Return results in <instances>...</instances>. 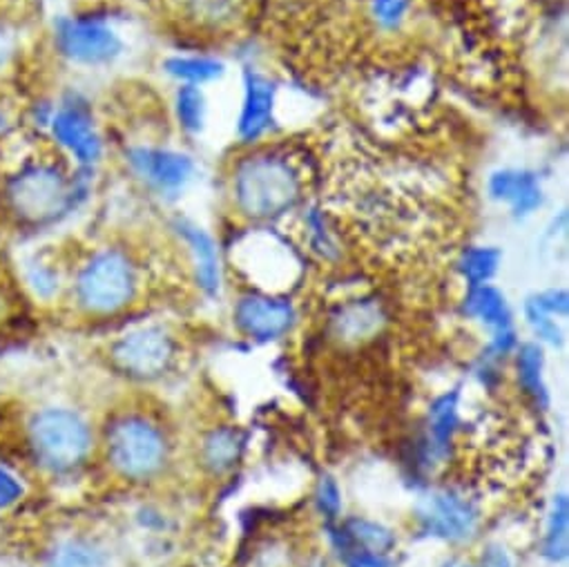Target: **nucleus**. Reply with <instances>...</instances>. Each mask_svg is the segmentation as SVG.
I'll return each mask as SVG.
<instances>
[{
	"instance_id": "f257e3e1",
	"label": "nucleus",
	"mask_w": 569,
	"mask_h": 567,
	"mask_svg": "<svg viewBox=\"0 0 569 567\" xmlns=\"http://www.w3.org/2000/svg\"><path fill=\"white\" fill-rule=\"evenodd\" d=\"M86 192V175H70L41 139L12 130L0 137V223L17 232L41 230L70 215Z\"/></svg>"
},
{
	"instance_id": "f03ea898",
	"label": "nucleus",
	"mask_w": 569,
	"mask_h": 567,
	"mask_svg": "<svg viewBox=\"0 0 569 567\" xmlns=\"http://www.w3.org/2000/svg\"><path fill=\"white\" fill-rule=\"evenodd\" d=\"M139 266L121 248H101L79 268L72 296L90 318H110L126 311L139 294Z\"/></svg>"
},
{
	"instance_id": "7ed1b4c3",
	"label": "nucleus",
	"mask_w": 569,
	"mask_h": 567,
	"mask_svg": "<svg viewBox=\"0 0 569 567\" xmlns=\"http://www.w3.org/2000/svg\"><path fill=\"white\" fill-rule=\"evenodd\" d=\"M234 199L241 212L252 219H277L302 199L305 181L298 168L279 155L246 159L234 172Z\"/></svg>"
},
{
	"instance_id": "20e7f679",
	"label": "nucleus",
	"mask_w": 569,
	"mask_h": 567,
	"mask_svg": "<svg viewBox=\"0 0 569 567\" xmlns=\"http://www.w3.org/2000/svg\"><path fill=\"white\" fill-rule=\"evenodd\" d=\"M106 458L114 474L143 483L157 478L170 458V442L159 422L146 414L128 411L106 429Z\"/></svg>"
},
{
	"instance_id": "39448f33",
	"label": "nucleus",
	"mask_w": 569,
	"mask_h": 567,
	"mask_svg": "<svg viewBox=\"0 0 569 567\" xmlns=\"http://www.w3.org/2000/svg\"><path fill=\"white\" fill-rule=\"evenodd\" d=\"M28 447L34 462L43 469L70 474L88 462L94 438L83 416L72 409L50 407L32 416L28 425Z\"/></svg>"
},
{
	"instance_id": "423d86ee",
	"label": "nucleus",
	"mask_w": 569,
	"mask_h": 567,
	"mask_svg": "<svg viewBox=\"0 0 569 567\" xmlns=\"http://www.w3.org/2000/svg\"><path fill=\"white\" fill-rule=\"evenodd\" d=\"M110 360L123 376L152 382L172 369L177 360V340L163 327H139L112 345Z\"/></svg>"
},
{
	"instance_id": "0eeeda50",
	"label": "nucleus",
	"mask_w": 569,
	"mask_h": 567,
	"mask_svg": "<svg viewBox=\"0 0 569 567\" xmlns=\"http://www.w3.org/2000/svg\"><path fill=\"white\" fill-rule=\"evenodd\" d=\"M420 531L447 543L469 540L480 525V511L471 498L456 489H436L416 507Z\"/></svg>"
},
{
	"instance_id": "6e6552de",
	"label": "nucleus",
	"mask_w": 569,
	"mask_h": 567,
	"mask_svg": "<svg viewBox=\"0 0 569 567\" xmlns=\"http://www.w3.org/2000/svg\"><path fill=\"white\" fill-rule=\"evenodd\" d=\"M54 43L66 59L88 68L112 63L123 50L119 34L94 17L61 19L54 28Z\"/></svg>"
},
{
	"instance_id": "1a4fd4ad",
	"label": "nucleus",
	"mask_w": 569,
	"mask_h": 567,
	"mask_svg": "<svg viewBox=\"0 0 569 567\" xmlns=\"http://www.w3.org/2000/svg\"><path fill=\"white\" fill-rule=\"evenodd\" d=\"M48 128L57 148L68 152L79 168H92L101 159L103 143L92 110L81 97L70 94L57 103Z\"/></svg>"
},
{
	"instance_id": "9d476101",
	"label": "nucleus",
	"mask_w": 569,
	"mask_h": 567,
	"mask_svg": "<svg viewBox=\"0 0 569 567\" xmlns=\"http://www.w3.org/2000/svg\"><path fill=\"white\" fill-rule=\"evenodd\" d=\"M241 268L254 277L259 287L266 291H279L281 287H291L302 272V263L291 246L277 235H254L250 241L239 246Z\"/></svg>"
},
{
	"instance_id": "9b49d317",
	"label": "nucleus",
	"mask_w": 569,
	"mask_h": 567,
	"mask_svg": "<svg viewBox=\"0 0 569 567\" xmlns=\"http://www.w3.org/2000/svg\"><path fill=\"white\" fill-rule=\"evenodd\" d=\"M234 327L254 342H274L289 336L298 322L296 307L277 296L248 294L232 309Z\"/></svg>"
},
{
	"instance_id": "f8f14e48",
	"label": "nucleus",
	"mask_w": 569,
	"mask_h": 567,
	"mask_svg": "<svg viewBox=\"0 0 569 567\" xmlns=\"http://www.w3.org/2000/svg\"><path fill=\"white\" fill-rule=\"evenodd\" d=\"M465 314L467 318H473L482 322L487 329H491V356L505 358L511 351H516L518 334L513 329V318L509 311V305L505 296L491 287V284H480V287H471L465 298Z\"/></svg>"
},
{
	"instance_id": "ddd939ff",
	"label": "nucleus",
	"mask_w": 569,
	"mask_h": 567,
	"mask_svg": "<svg viewBox=\"0 0 569 567\" xmlns=\"http://www.w3.org/2000/svg\"><path fill=\"white\" fill-rule=\"evenodd\" d=\"M128 161L139 177L161 192H174L192 177V161L186 155L159 148H132Z\"/></svg>"
},
{
	"instance_id": "4468645a",
	"label": "nucleus",
	"mask_w": 569,
	"mask_h": 567,
	"mask_svg": "<svg viewBox=\"0 0 569 567\" xmlns=\"http://www.w3.org/2000/svg\"><path fill=\"white\" fill-rule=\"evenodd\" d=\"M460 425V391L451 389L429 405V431L425 436V454L431 460L449 456V447Z\"/></svg>"
},
{
	"instance_id": "2eb2a0df",
	"label": "nucleus",
	"mask_w": 569,
	"mask_h": 567,
	"mask_svg": "<svg viewBox=\"0 0 569 567\" xmlns=\"http://www.w3.org/2000/svg\"><path fill=\"white\" fill-rule=\"evenodd\" d=\"M177 232L190 248L199 289L206 296H217L219 287H221V268H219V252H217L212 237L203 228H199L190 221H179Z\"/></svg>"
},
{
	"instance_id": "dca6fc26",
	"label": "nucleus",
	"mask_w": 569,
	"mask_h": 567,
	"mask_svg": "<svg viewBox=\"0 0 569 567\" xmlns=\"http://www.w3.org/2000/svg\"><path fill=\"white\" fill-rule=\"evenodd\" d=\"M272 106H274L272 83L257 72H248L243 108L239 117V135L248 141L261 137L272 123Z\"/></svg>"
},
{
	"instance_id": "f3484780",
	"label": "nucleus",
	"mask_w": 569,
	"mask_h": 567,
	"mask_svg": "<svg viewBox=\"0 0 569 567\" xmlns=\"http://www.w3.org/2000/svg\"><path fill=\"white\" fill-rule=\"evenodd\" d=\"M516 378L520 391L538 411L549 409V389L545 382V354L538 342L516 347Z\"/></svg>"
},
{
	"instance_id": "a211bd4d",
	"label": "nucleus",
	"mask_w": 569,
	"mask_h": 567,
	"mask_svg": "<svg viewBox=\"0 0 569 567\" xmlns=\"http://www.w3.org/2000/svg\"><path fill=\"white\" fill-rule=\"evenodd\" d=\"M489 192L493 199L507 201L518 217L529 215L540 203V186L536 177L520 170L496 172L489 179Z\"/></svg>"
},
{
	"instance_id": "6ab92c4d",
	"label": "nucleus",
	"mask_w": 569,
	"mask_h": 567,
	"mask_svg": "<svg viewBox=\"0 0 569 567\" xmlns=\"http://www.w3.org/2000/svg\"><path fill=\"white\" fill-rule=\"evenodd\" d=\"M246 449V434L239 427H214L201 442V462L212 474L230 471Z\"/></svg>"
},
{
	"instance_id": "aec40b11",
	"label": "nucleus",
	"mask_w": 569,
	"mask_h": 567,
	"mask_svg": "<svg viewBox=\"0 0 569 567\" xmlns=\"http://www.w3.org/2000/svg\"><path fill=\"white\" fill-rule=\"evenodd\" d=\"M540 556L549 563H562L569 556V503L565 494H556L551 498L540 543Z\"/></svg>"
},
{
	"instance_id": "412c9836",
	"label": "nucleus",
	"mask_w": 569,
	"mask_h": 567,
	"mask_svg": "<svg viewBox=\"0 0 569 567\" xmlns=\"http://www.w3.org/2000/svg\"><path fill=\"white\" fill-rule=\"evenodd\" d=\"M338 529L342 531V536L349 543H353V545H358L362 549L376 551V554L391 556V551L398 545L396 534L387 525H382L378 520H371V518L351 516V518L338 523Z\"/></svg>"
},
{
	"instance_id": "4be33fe9",
	"label": "nucleus",
	"mask_w": 569,
	"mask_h": 567,
	"mask_svg": "<svg viewBox=\"0 0 569 567\" xmlns=\"http://www.w3.org/2000/svg\"><path fill=\"white\" fill-rule=\"evenodd\" d=\"M26 316L23 291L10 266L0 259V340L10 338V334L21 327Z\"/></svg>"
},
{
	"instance_id": "5701e85b",
	"label": "nucleus",
	"mask_w": 569,
	"mask_h": 567,
	"mask_svg": "<svg viewBox=\"0 0 569 567\" xmlns=\"http://www.w3.org/2000/svg\"><path fill=\"white\" fill-rule=\"evenodd\" d=\"M500 259H502V255L498 248L471 246L460 255L458 272L465 277L469 289L480 287V284H489V279L498 272Z\"/></svg>"
},
{
	"instance_id": "b1692460",
	"label": "nucleus",
	"mask_w": 569,
	"mask_h": 567,
	"mask_svg": "<svg viewBox=\"0 0 569 567\" xmlns=\"http://www.w3.org/2000/svg\"><path fill=\"white\" fill-rule=\"evenodd\" d=\"M327 531H329L331 547L345 567H393L391 556L376 554V551H369V549H362V547L349 543L342 536V531L338 529V523L327 525Z\"/></svg>"
},
{
	"instance_id": "393cba45",
	"label": "nucleus",
	"mask_w": 569,
	"mask_h": 567,
	"mask_svg": "<svg viewBox=\"0 0 569 567\" xmlns=\"http://www.w3.org/2000/svg\"><path fill=\"white\" fill-rule=\"evenodd\" d=\"M380 311L371 305H356L349 307L340 314V318L336 320L338 325V336L340 340H365L367 336L376 334L380 329Z\"/></svg>"
},
{
	"instance_id": "a878e982",
	"label": "nucleus",
	"mask_w": 569,
	"mask_h": 567,
	"mask_svg": "<svg viewBox=\"0 0 569 567\" xmlns=\"http://www.w3.org/2000/svg\"><path fill=\"white\" fill-rule=\"evenodd\" d=\"M166 70L186 81L188 86H199L217 79L223 72V66L212 59H199V57H174L166 61Z\"/></svg>"
},
{
	"instance_id": "bb28decb",
	"label": "nucleus",
	"mask_w": 569,
	"mask_h": 567,
	"mask_svg": "<svg viewBox=\"0 0 569 567\" xmlns=\"http://www.w3.org/2000/svg\"><path fill=\"white\" fill-rule=\"evenodd\" d=\"M177 117L188 132H199L206 119V99L197 86H186L177 92Z\"/></svg>"
},
{
	"instance_id": "cd10ccee",
	"label": "nucleus",
	"mask_w": 569,
	"mask_h": 567,
	"mask_svg": "<svg viewBox=\"0 0 569 567\" xmlns=\"http://www.w3.org/2000/svg\"><path fill=\"white\" fill-rule=\"evenodd\" d=\"M103 563V554L81 540H70L63 547H59L54 556V567H99Z\"/></svg>"
},
{
	"instance_id": "c85d7f7f",
	"label": "nucleus",
	"mask_w": 569,
	"mask_h": 567,
	"mask_svg": "<svg viewBox=\"0 0 569 567\" xmlns=\"http://www.w3.org/2000/svg\"><path fill=\"white\" fill-rule=\"evenodd\" d=\"M525 318H527V325L531 327V331L536 334V338L545 345H551V347H560L562 345V331L560 327L556 325V316L542 311L531 298L527 300L525 305Z\"/></svg>"
},
{
	"instance_id": "c756f323",
	"label": "nucleus",
	"mask_w": 569,
	"mask_h": 567,
	"mask_svg": "<svg viewBox=\"0 0 569 567\" xmlns=\"http://www.w3.org/2000/svg\"><path fill=\"white\" fill-rule=\"evenodd\" d=\"M28 266H30L28 281H30V287L37 291V296L48 300L59 294L61 275H59V268H54V263H50L46 259H34Z\"/></svg>"
},
{
	"instance_id": "7c9ffc66",
	"label": "nucleus",
	"mask_w": 569,
	"mask_h": 567,
	"mask_svg": "<svg viewBox=\"0 0 569 567\" xmlns=\"http://www.w3.org/2000/svg\"><path fill=\"white\" fill-rule=\"evenodd\" d=\"M316 507L322 514V518L327 520V525L340 520V514H342V491H340V485H338V480L333 476H322V480L318 483Z\"/></svg>"
},
{
	"instance_id": "2f4dec72",
	"label": "nucleus",
	"mask_w": 569,
	"mask_h": 567,
	"mask_svg": "<svg viewBox=\"0 0 569 567\" xmlns=\"http://www.w3.org/2000/svg\"><path fill=\"white\" fill-rule=\"evenodd\" d=\"M186 6L197 19L212 23L228 21L237 12V0H186Z\"/></svg>"
},
{
	"instance_id": "473e14b6",
	"label": "nucleus",
	"mask_w": 569,
	"mask_h": 567,
	"mask_svg": "<svg viewBox=\"0 0 569 567\" xmlns=\"http://www.w3.org/2000/svg\"><path fill=\"white\" fill-rule=\"evenodd\" d=\"M411 8V0H373V14L382 28H396Z\"/></svg>"
},
{
	"instance_id": "72a5a7b5",
	"label": "nucleus",
	"mask_w": 569,
	"mask_h": 567,
	"mask_svg": "<svg viewBox=\"0 0 569 567\" xmlns=\"http://www.w3.org/2000/svg\"><path fill=\"white\" fill-rule=\"evenodd\" d=\"M21 496H23V485L19 483V478L10 469L0 465V511L17 505Z\"/></svg>"
},
{
	"instance_id": "f704fd0d",
	"label": "nucleus",
	"mask_w": 569,
	"mask_h": 567,
	"mask_svg": "<svg viewBox=\"0 0 569 567\" xmlns=\"http://www.w3.org/2000/svg\"><path fill=\"white\" fill-rule=\"evenodd\" d=\"M478 567H513V563H511V558H509V554L505 551L502 545L491 543L482 549Z\"/></svg>"
}]
</instances>
